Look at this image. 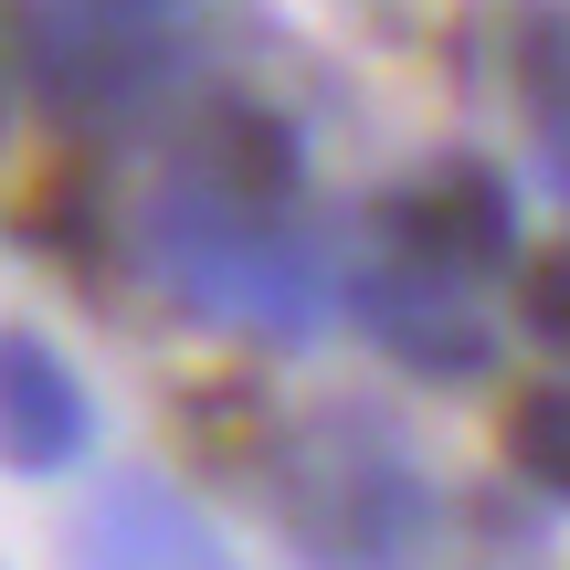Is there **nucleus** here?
I'll list each match as a JSON object with an SVG mask.
<instances>
[{
    "label": "nucleus",
    "mask_w": 570,
    "mask_h": 570,
    "mask_svg": "<svg viewBox=\"0 0 570 570\" xmlns=\"http://www.w3.org/2000/svg\"><path fill=\"white\" fill-rule=\"evenodd\" d=\"M96 444V402L42 327H0V465L53 475Z\"/></svg>",
    "instance_id": "obj_6"
},
{
    "label": "nucleus",
    "mask_w": 570,
    "mask_h": 570,
    "mask_svg": "<svg viewBox=\"0 0 570 570\" xmlns=\"http://www.w3.org/2000/svg\"><path fill=\"white\" fill-rule=\"evenodd\" d=\"M518 317H529L550 348H570V244H550L529 275H518Z\"/></svg>",
    "instance_id": "obj_10"
},
{
    "label": "nucleus",
    "mask_w": 570,
    "mask_h": 570,
    "mask_svg": "<svg viewBox=\"0 0 570 570\" xmlns=\"http://www.w3.org/2000/svg\"><path fill=\"white\" fill-rule=\"evenodd\" d=\"M391 244H402V265H433V275H487L518 254V202L497 169L454 159V169H423V180L391 202Z\"/></svg>",
    "instance_id": "obj_5"
},
{
    "label": "nucleus",
    "mask_w": 570,
    "mask_h": 570,
    "mask_svg": "<svg viewBox=\"0 0 570 570\" xmlns=\"http://www.w3.org/2000/svg\"><path fill=\"white\" fill-rule=\"evenodd\" d=\"M148 265L169 275V296L202 306V317L223 327H254V338H317L327 317H338V285H327L317 244H296V233H275L265 212L223 202L212 180H169L159 202H148Z\"/></svg>",
    "instance_id": "obj_1"
},
{
    "label": "nucleus",
    "mask_w": 570,
    "mask_h": 570,
    "mask_svg": "<svg viewBox=\"0 0 570 570\" xmlns=\"http://www.w3.org/2000/svg\"><path fill=\"white\" fill-rule=\"evenodd\" d=\"M550 169H560V190H570V106H550Z\"/></svg>",
    "instance_id": "obj_11"
},
{
    "label": "nucleus",
    "mask_w": 570,
    "mask_h": 570,
    "mask_svg": "<svg viewBox=\"0 0 570 570\" xmlns=\"http://www.w3.org/2000/svg\"><path fill=\"white\" fill-rule=\"evenodd\" d=\"M190 180H212L223 202H244V212H275L285 190H296V138H285L265 106L223 96V106H202V148H190Z\"/></svg>",
    "instance_id": "obj_8"
},
{
    "label": "nucleus",
    "mask_w": 570,
    "mask_h": 570,
    "mask_svg": "<svg viewBox=\"0 0 570 570\" xmlns=\"http://www.w3.org/2000/svg\"><path fill=\"white\" fill-rule=\"evenodd\" d=\"M348 306L381 327V348H391V360L433 370V381H475V370L497 360V348H487V327L454 306V275H433V265H402V254H391L381 275H360V285H348Z\"/></svg>",
    "instance_id": "obj_7"
},
{
    "label": "nucleus",
    "mask_w": 570,
    "mask_h": 570,
    "mask_svg": "<svg viewBox=\"0 0 570 570\" xmlns=\"http://www.w3.org/2000/svg\"><path fill=\"white\" fill-rule=\"evenodd\" d=\"M75 570H244V560L223 550V529L180 487L127 465L75 508Z\"/></svg>",
    "instance_id": "obj_4"
},
{
    "label": "nucleus",
    "mask_w": 570,
    "mask_h": 570,
    "mask_svg": "<svg viewBox=\"0 0 570 570\" xmlns=\"http://www.w3.org/2000/svg\"><path fill=\"white\" fill-rule=\"evenodd\" d=\"M11 42L63 117H138L180 75V0H21Z\"/></svg>",
    "instance_id": "obj_3"
},
{
    "label": "nucleus",
    "mask_w": 570,
    "mask_h": 570,
    "mask_svg": "<svg viewBox=\"0 0 570 570\" xmlns=\"http://www.w3.org/2000/svg\"><path fill=\"white\" fill-rule=\"evenodd\" d=\"M275 487H285V518H296L317 570H402L433 539V487L391 444V423H360V412L296 433Z\"/></svg>",
    "instance_id": "obj_2"
},
{
    "label": "nucleus",
    "mask_w": 570,
    "mask_h": 570,
    "mask_svg": "<svg viewBox=\"0 0 570 570\" xmlns=\"http://www.w3.org/2000/svg\"><path fill=\"white\" fill-rule=\"evenodd\" d=\"M508 465L529 475L539 497H560V508H570V391H518V412H508Z\"/></svg>",
    "instance_id": "obj_9"
}]
</instances>
